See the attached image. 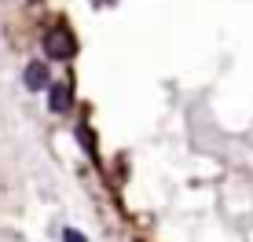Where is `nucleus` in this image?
Instances as JSON below:
<instances>
[{"label":"nucleus","mask_w":253,"mask_h":242,"mask_svg":"<svg viewBox=\"0 0 253 242\" xmlns=\"http://www.w3.org/2000/svg\"><path fill=\"white\" fill-rule=\"evenodd\" d=\"M44 55L48 59H70V55H77V40H74V33L66 30V26H51V30L44 33Z\"/></svg>","instance_id":"1"},{"label":"nucleus","mask_w":253,"mask_h":242,"mask_svg":"<svg viewBox=\"0 0 253 242\" xmlns=\"http://www.w3.org/2000/svg\"><path fill=\"white\" fill-rule=\"evenodd\" d=\"M70 107H74L70 84H51V81H48V110H51V114H66Z\"/></svg>","instance_id":"2"},{"label":"nucleus","mask_w":253,"mask_h":242,"mask_svg":"<svg viewBox=\"0 0 253 242\" xmlns=\"http://www.w3.org/2000/svg\"><path fill=\"white\" fill-rule=\"evenodd\" d=\"M22 84L30 92H41V88H48V66L44 63H30L22 70Z\"/></svg>","instance_id":"3"},{"label":"nucleus","mask_w":253,"mask_h":242,"mask_svg":"<svg viewBox=\"0 0 253 242\" xmlns=\"http://www.w3.org/2000/svg\"><path fill=\"white\" fill-rule=\"evenodd\" d=\"M63 239H66V242H84V239H81V231H74V228L63 231Z\"/></svg>","instance_id":"4"}]
</instances>
